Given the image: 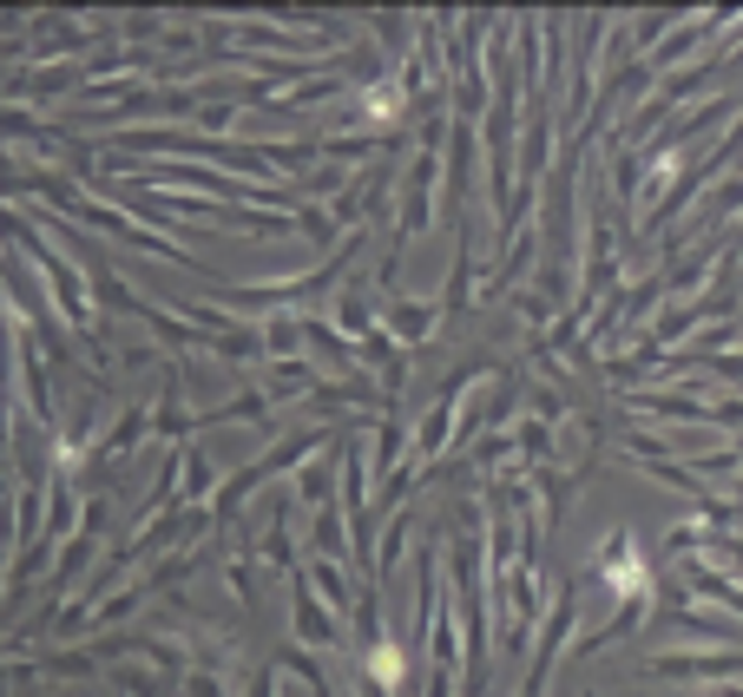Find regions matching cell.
I'll return each instance as SVG.
<instances>
[{
  "label": "cell",
  "mask_w": 743,
  "mask_h": 697,
  "mask_svg": "<svg viewBox=\"0 0 743 697\" xmlns=\"http://www.w3.org/2000/svg\"><path fill=\"white\" fill-rule=\"evenodd\" d=\"M402 106H408L402 86H369V92H363V112H369V119H402Z\"/></svg>",
  "instance_id": "obj_1"
},
{
  "label": "cell",
  "mask_w": 743,
  "mask_h": 697,
  "mask_svg": "<svg viewBox=\"0 0 743 697\" xmlns=\"http://www.w3.org/2000/svg\"><path fill=\"white\" fill-rule=\"evenodd\" d=\"M375 671L395 685V678H402V651H395V645H382V651H375Z\"/></svg>",
  "instance_id": "obj_2"
}]
</instances>
